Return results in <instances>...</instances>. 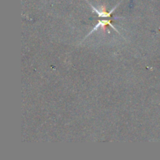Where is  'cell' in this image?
I'll return each mask as SVG.
<instances>
[{"mask_svg":"<svg viewBox=\"0 0 160 160\" xmlns=\"http://www.w3.org/2000/svg\"><path fill=\"white\" fill-rule=\"evenodd\" d=\"M110 22H111V20H99V21H98V24H97V25L95 26V28L94 29H93V30L92 31L90 32L89 34H88V35H87V36H86V38H87L88 36H89L90 34H92V33H93L94 31H95L98 30V28H104L105 26H106V25H110L112 27V28H113V29H114V30H115L116 31H117L118 33H120V32H119V31L116 30L115 27H114V26H113V24H112L111 23H110ZM86 38H85V39H86Z\"/></svg>","mask_w":160,"mask_h":160,"instance_id":"cell-1","label":"cell"},{"mask_svg":"<svg viewBox=\"0 0 160 160\" xmlns=\"http://www.w3.org/2000/svg\"><path fill=\"white\" fill-rule=\"evenodd\" d=\"M88 3H89V2H88ZM89 4H90V6L92 7V9H93V11H95V12L96 13H98V17H110V16H111L112 13H113V12L115 11V9H116V7H117L118 6L120 5V3H118V4L116 5V7H113V8L111 9V10L109 11V13H107V12H105V11H103H103L98 10V9H96V8H95V7H93V6H92V4H91V3H89Z\"/></svg>","mask_w":160,"mask_h":160,"instance_id":"cell-2","label":"cell"}]
</instances>
